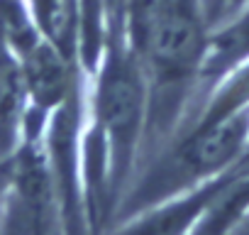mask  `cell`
<instances>
[{"label": "cell", "instance_id": "1", "mask_svg": "<svg viewBox=\"0 0 249 235\" xmlns=\"http://www.w3.org/2000/svg\"><path fill=\"white\" fill-rule=\"evenodd\" d=\"M93 76L90 133L98 137L105 152L107 196L110 208H115L130 184L144 137L147 76L137 54L130 47H122V42L107 44Z\"/></svg>", "mask_w": 249, "mask_h": 235}, {"label": "cell", "instance_id": "2", "mask_svg": "<svg viewBox=\"0 0 249 235\" xmlns=\"http://www.w3.org/2000/svg\"><path fill=\"white\" fill-rule=\"evenodd\" d=\"M20 64L30 103L27 113V133H30L35 118L44 125L47 118L59 105H64L76 96V64L44 37H39L30 49L20 54Z\"/></svg>", "mask_w": 249, "mask_h": 235}, {"label": "cell", "instance_id": "3", "mask_svg": "<svg viewBox=\"0 0 249 235\" xmlns=\"http://www.w3.org/2000/svg\"><path fill=\"white\" fill-rule=\"evenodd\" d=\"M247 61H249V5H244L230 20L208 32L193 96L200 93L205 98L227 74L244 66Z\"/></svg>", "mask_w": 249, "mask_h": 235}, {"label": "cell", "instance_id": "4", "mask_svg": "<svg viewBox=\"0 0 249 235\" xmlns=\"http://www.w3.org/2000/svg\"><path fill=\"white\" fill-rule=\"evenodd\" d=\"M27 88L18 52L0 37V169L27 137Z\"/></svg>", "mask_w": 249, "mask_h": 235}, {"label": "cell", "instance_id": "5", "mask_svg": "<svg viewBox=\"0 0 249 235\" xmlns=\"http://www.w3.org/2000/svg\"><path fill=\"white\" fill-rule=\"evenodd\" d=\"M239 235H249V225H247V228H244V230H242Z\"/></svg>", "mask_w": 249, "mask_h": 235}]
</instances>
